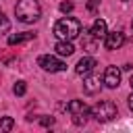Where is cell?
<instances>
[{"label":"cell","mask_w":133,"mask_h":133,"mask_svg":"<svg viewBox=\"0 0 133 133\" xmlns=\"http://www.w3.org/2000/svg\"><path fill=\"white\" fill-rule=\"evenodd\" d=\"M15 15L21 23H35L42 15V6L37 0H19L15 6Z\"/></svg>","instance_id":"1"},{"label":"cell","mask_w":133,"mask_h":133,"mask_svg":"<svg viewBox=\"0 0 133 133\" xmlns=\"http://www.w3.org/2000/svg\"><path fill=\"white\" fill-rule=\"evenodd\" d=\"M81 33V23L73 17H64V19H58L56 25H54V35L58 39H75L77 35Z\"/></svg>","instance_id":"2"},{"label":"cell","mask_w":133,"mask_h":133,"mask_svg":"<svg viewBox=\"0 0 133 133\" xmlns=\"http://www.w3.org/2000/svg\"><path fill=\"white\" fill-rule=\"evenodd\" d=\"M89 116H94L98 123H108L116 116V104L110 100H102L89 108Z\"/></svg>","instance_id":"3"},{"label":"cell","mask_w":133,"mask_h":133,"mask_svg":"<svg viewBox=\"0 0 133 133\" xmlns=\"http://www.w3.org/2000/svg\"><path fill=\"white\" fill-rule=\"evenodd\" d=\"M66 110L71 112L73 123H75L77 127L85 125V123H87V118H89V108H87V106H85V102H81V100H71V102H69V106H66Z\"/></svg>","instance_id":"4"},{"label":"cell","mask_w":133,"mask_h":133,"mask_svg":"<svg viewBox=\"0 0 133 133\" xmlns=\"http://www.w3.org/2000/svg\"><path fill=\"white\" fill-rule=\"evenodd\" d=\"M37 64H39L44 71H48V73H58V71H64V69H66V64H64L62 60H58L56 56H50V54L39 56V58H37Z\"/></svg>","instance_id":"5"},{"label":"cell","mask_w":133,"mask_h":133,"mask_svg":"<svg viewBox=\"0 0 133 133\" xmlns=\"http://www.w3.org/2000/svg\"><path fill=\"white\" fill-rule=\"evenodd\" d=\"M102 83H104L106 87H110V89L118 87V83H121V69H118V66H114V64L106 66L104 77H102Z\"/></svg>","instance_id":"6"},{"label":"cell","mask_w":133,"mask_h":133,"mask_svg":"<svg viewBox=\"0 0 133 133\" xmlns=\"http://www.w3.org/2000/svg\"><path fill=\"white\" fill-rule=\"evenodd\" d=\"M125 44V33L123 31H110L104 35V48L106 50H118Z\"/></svg>","instance_id":"7"},{"label":"cell","mask_w":133,"mask_h":133,"mask_svg":"<svg viewBox=\"0 0 133 133\" xmlns=\"http://www.w3.org/2000/svg\"><path fill=\"white\" fill-rule=\"evenodd\" d=\"M100 87H102V77L100 75H89V77H85V81H83V89H85V94L87 96H94V94H98L100 91Z\"/></svg>","instance_id":"8"},{"label":"cell","mask_w":133,"mask_h":133,"mask_svg":"<svg viewBox=\"0 0 133 133\" xmlns=\"http://www.w3.org/2000/svg\"><path fill=\"white\" fill-rule=\"evenodd\" d=\"M94 69H96V58H94V56H83V58L77 62V66H75L77 75H89Z\"/></svg>","instance_id":"9"},{"label":"cell","mask_w":133,"mask_h":133,"mask_svg":"<svg viewBox=\"0 0 133 133\" xmlns=\"http://www.w3.org/2000/svg\"><path fill=\"white\" fill-rule=\"evenodd\" d=\"M108 33V27H106V21L104 19H96L91 29H89V35L96 37V39H104V35Z\"/></svg>","instance_id":"10"},{"label":"cell","mask_w":133,"mask_h":133,"mask_svg":"<svg viewBox=\"0 0 133 133\" xmlns=\"http://www.w3.org/2000/svg\"><path fill=\"white\" fill-rule=\"evenodd\" d=\"M54 50H56L58 56H71L75 52V48H73V44L69 39H58V44L54 46Z\"/></svg>","instance_id":"11"},{"label":"cell","mask_w":133,"mask_h":133,"mask_svg":"<svg viewBox=\"0 0 133 133\" xmlns=\"http://www.w3.org/2000/svg\"><path fill=\"white\" fill-rule=\"evenodd\" d=\"M33 37H35V33H12V35H8V46H19V44L29 42Z\"/></svg>","instance_id":"12"},{"label":"cell","mask_w":133,"mask_h":133,"mask_svg":"<svg viewBox=\"0 0 133 133\" xmlns=\"http://www.w3.org/2000/svg\"><path fill=\"white\" fill-rule=\"evenodd\" d=\"M12 129H15V121H12L10 116L0 118V133H2V131H12Z\"/></svg>","instance_id":"13"},{"label":"cell","mask_w":133,"mask_h":133,"mask_svg":"<svg viewBox=\"0 0 133 133\" xmlns=\"http://www.w3.org/2000/svg\"><path fill=\"white\" fill-rule=\"evenodd\" d=\"M8 29H10V21L4 17V12H2V8H0V35H2V33H8Z\"/></svg>","instance_id":"14"},{"label":"cell","mask_w":133,"mask_h":133,"mask_svg":"<svg viewBox=\"0 0 133 133\" xmlns=\"http://www.w3.org/2000/svg\"><path fill=\"white\" fill-rule=\"evenodd\" d=\"M12 91H15V96H25V91H27V83H25V81H17V83L12 85Z\"/></svg>","instance_id":"15"},{"label":"cell","mask_w":133,"mask_h":133,"mask_svg":"<svg viewBox=\"0 0 133 133\" xmlns=\"http://www.w3.org/2000/svg\"><path fill=\"white\" fill-rule=\"evenodd\" d=\"M60 10L62 12H71L73 10V2H60Z\"/></svg>","instance_id":"16"},{"label":"cell","mask_w":133,"mask_h":133,"mask_svg":"<svg viewBox=\"0 0 133 133\" xmlns=\"http://www.w3.org/2000/svg\"><path fill=\"white\" fill-rule=\"evenodd\" d=\"M39 123H42L44 127H50V125H54V118H52V116H44V118H39Z\"/></svg>","instance_id":"17"},{"label":"cell","mask_w":133,"mask_h":133,"mask_svg":"<svg viewBox=\"0 0 133 133\" xmlns=\"http://www.w3.org/2000/svg\"><path fill=\"white\" fill-rule=\"evenodd\" d=\"M98 4H100V0H89V2H87V10L94 12V10L98 8Z\"/></svg>","instance_id":"18"},{"label":"cell","mask_w":133,"mask_h":133,"mask_svg":"<svg viewBox=\"0 0 133 133\" xmlns=\"http://www.w3.org/2000/svg\"><path fill=\"white\" fill-rule=\"evenodd\" d=\"M127 104H129V110H131V112H133V94H131V96H129V102H127Z\"/></svg>","instance_id":"19"},{"label":"cell","mask_w":133,"mask_h":133,"mask_svg":"<svg viewBox=\"0 0 133 133\" xmlns=\"http://www.w3.org/2000/svg\"><path fill=\"white\" fill-rule=\"evenodd\" d=\"M129 85H131V89H133V75H131V79H129Z\"/></svg>","instance_id":"20"},{"label":"cell","mask_w":133,"mask_h":133,"mask_svg":"<svg viewBox=\"0 0 133 133\" xmlns=\"http://www.w3.org/2000/svg\"><path fill=\"white\" fill-rule=\"evenodd\" d=\"M123 2H129V0H123Z\"/></svg>","instance_id":"21"},{"label":"cell","mask_w":133,"mask_h":133,"mask_svg":"<svg viewBox=\"0 0 133 133\" xmlns=\"http://www.w3.org/2000/svg\"><path fill=\"white\" fill-rule=\"evenodd\" d=\"M131 25H133V23H131Z\"/></svg>","instance_id":"22"}]
</instances>
